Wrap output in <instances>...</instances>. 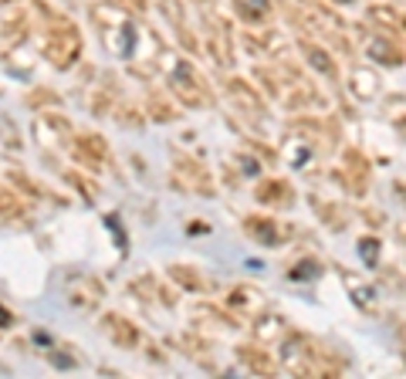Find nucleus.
<instances>
[{"label": "nucleus", "mask_w": 406, "mask_h": 379, "mask_svg": "<svg viewBox=\"0 0 406 379\" xmlns=\"http://www.w3.org/2000/svg\"><path fill=\"white\" fill-rule=\"evenodd\" d=\"M92 18H95V24H98L102 44L116 58H126V61H129V58L135 55V48H139V27L126 18V11H122L119 4H112V0H105V4H95V7H92Z\"/></svg>", "instance_id": "f257e3e1"}, {"label": "nucleus", "mask_w": 406, "mask_h": 379, "mask_svg": "<svg viewBox=\"0 0 406 379\" xmlns=\"http://www.w3.org/2000/svg\"><path fill=\"white\" fill-rule=\"evenodd\" d=\"M48 18H51V24H48V31H44V51L41 55L48 58L55 68H72L78 58H81V34H78V27L72 24V20L65 18H55L51 11H48Z\"/></svg>", "instance_id": "f03ea898"}, {"label": "nucleus", "mask_w": 406, "mask_h": 379, "mask_svg": "<svg viewBox=\"0 0 406 379\" xmlns=\"http://www.w3.org/2000/svg\"><path fill=\"white\" fill-rule=\"evenodd\" d=\"M170 92L176 95V102L180 105H187V109H207L213 105V95L207 88V81L200 78L190 61H183V58H176L173 65H170Z\"/></svg>", "instance_id": "7ed1b4c3"}, {"label": "nucleus", "mask_w": 406, "mask_h": 379, "mask_svg": "<svg viewBox=\"0 0 406 379\" xmlns=\"http://www.w3.org/2000/svg\"><path fill=\"white\" fill-rule=\"evenodd\" d=\"M173 173H176V180H180L187 190H194V193H203V197H213V193H217V190H213L210 173H207V166H203V163H196L194 156L176 152Z\"/></svg>", "instance_id": "20e7f679"}, {"label": "nucleus", "mask_w": 406, "mask_h": 379, "mask_svg": "<svg viewBox=\"0 0 406 379\" xmlns=\"http://www.w3.org/2000/svg\"><path fill=\"white\" fill-rule=\"evenodd\" d=\"M65 291H68V302L78 305V308H95L105 295V284L92 278V274H72L65 281Z\"/></svg>", "instance_id": "39448f33"}, {"label": "nucleus", "mask_w": 406, "mask_h": 379, "mask_svg": "<svg viewBox=\"0 0 406 379\" xmlns=\"http://www.w3.org/2000/svg\"><path fill=\"white\" fill-rule=\"evenodd\" d=\"M244 230L264 247H281L288 241V227H281V224L271 220V217H248V220H244Z\"/></svg>", "instance_id": "423d86ee"}, {"label": "nucleus", "mask_w": 406, "mask_h": 379, "mask_svg": "<svg viewBox=\"0 0 406 379\" xmlns=\"http://www.w3.org/2000/svg\"><path fill=\"white\" fill-rule=\"evenodd\" d=\"M227 95H231L234 102L244 109V112L251 115H268V105H264V98L257 95V88H254L248 78H227Z\"/></svg>", "instance_id": "0eeeda50"}, {"label": "nucleus", "mask_w": 406, "mask_h": 379, "mask_svg": "<svg viewBox=\"0 0 406 379\" xmlns=\"http://www.w3.org/2000/svg\"><path fill=\"white\" fill-rule=\"evenodd\" d=\"M75 156L88 170H102V166L109 163V146H105V139H98V135L81 133V135H75Z\"/></svg>", "instance_id": "6e6552de"}, {"label": "nucleus", "mask_w": 406, "mask_h": 379, "mask_svg": "<svg viewBox=\"0 0 406 379\" xmlns=\"http://www.w3.org/2000/svg\"><path fill=\"white\" fill-rule=\"evenodd\" d=\"M227 308L231 312H241V315H257L264 308V295L251 288V284H237L227 291Z\"/></svg>", "instance_id": "1a4fd4ad"}, {"label": "nucleus", "mask_w": 406, "mask_h": 379, "mask_svg": "<svg viewBox=\"0 0 406 379\" xmlns=\"http://www.w3.org/2000/svg\"><path fill=\"white\" fill-rule=\"evenodd\" d=\"M102 328H105V335L116 342V345H122V349H135L139 345V328H135L129 319H122V315H105L102 319Z\"/></svg>", "instance_id": "9d476101"}, {"label": "nucleus", "mask_w": 406, "mask_h": 379, "mask_svg": "<svg viewBox=\"0 0 406 379\" xmlns=\"http://www.w3.org/2000/svg\"><path fill=\"white\" fill-rule=\"evenodd\" d=\"M254 197H257V204H264V207H291V204H295V190H291L288 183H281V180L257 183V187H254Z\"/></svg>", "instance_id": "9b49d317"}, {"label": "nucleus", "mask_w": 406, "mask_h": 379, "mask_svg": "<svg viewBox=\"0 0 406 379\" xmlns=\"http://www.w3.org/2000/svg\"><path fill=\"white\" fill-rule=\"evenodd\" d=\"M366 18L376 24V27H383L389 34H396V41L403 38V14H400V7H393V4H369Z\"/></svg>", "instance_id": "f8f14e48"}, {"label": "nucleus", "mask_w": 406, "mask_h": 379, "mask_svg": "<svg viewBox=\"0 0 406 379\" xmlns=\"http://www.w3.org/2000/svg\"><path fill=\"white\" fill-rule=\"evenodd\" d=\"M342 281H346L349 295H352V302L359 305L363 312H369V315H376L379 312V298H376V291L369 288L359 274H352V271H342Z\"/></svg>", "instance_id": "ddd939ff"}, {"label": "nucleus", "mask_w": 406, "mask_h": 379, "mask_svg": "<svg viewBox=\"0 0 406 379\" xmlns=\"http://www.w3.org/2000/svg\"><path fill=\"white\" fill-rule=\"evenodd\" d=\"M237 359L244 362L251 373H257V376H274V373H278L274 359H271L261 345H237Z\"/></svg>", "instance_id": "4468645a"}, {"label": "nucleus", "mask_w": 406, "mask_h": 379, "mask_svg": "<svg viewBox=\"0 0 406 379\" xmlns=\"http://www.w3.org/2000/svg\"><path fill=\"white\" fill-rule=\"evenodd\" d=\"M244 44L264 51V55H281V51H285V38H281L274 27H257V34L251 31V34L244 38ZM257 51H254V55H257Z\"/></svg>", "instance_id": "2eb2a0df"}, {"label": "nucleus", "mask_w": 406, "mask_h": 379, "mask_svg": "<svg viewBox=\"0 0 406 379\" xmlns=\"http://www.w3.org/2000/svg\"><path fill=\"white\" fill-rule=\"evenodd\" d=\"M302 51H305V61H309L315 72H322L325 78H339L335 58H332L325 48H318V44H311V41H302Z\"/></svg>", "instance_id": "dca6fc26"}, {"label": "nucleus", "mask_w": 406, "mask_h": 379, "mask_svg": "<svg viewBox=\"0 0 406 379\" xmlns=\"http://www.w3.org/2000/svg\"><path fill=\"white\" fill-rule=\"evenodd\" d=\"M349 88H352V95L356 98H372V95L379 92V78H376V72H369V68H352L349 72Z\"/></svg>", "instance_id": "f3484780"}, {"label": "nucleus", "mask_w": 406, "mask_h": 379, "mask_svg": "<svg viewBox=\"0 0 406 379\" xmlns=\"http://www.w3.org/2000/svg\"><path fill=\"white\" fill-rule=\"evenodd\" d=\"M369 55L376 58V61H383V65H403V51H400V44H393V38H369L366 41Z\"/></svg>", "instance_id": "a211bd4d"}, {"label": "nucleus", "mask_w": 406, "mask_h": 379, "mask_svg": "<svg viewBox=\"0 0 406 379\" xmlns=\"http://www.w3.org/2000/svg\"><path fill=\"white\" fill-rule=\"evenodd\" d=\"M24 213H31V207L20 200V193L0 183V220H14V217H24Z\"/></svg>", "instance_id": "6ab92c4d"}, {"label": "nucleus", "mask_w": 406, "mask_h": 379, "mask_svg": "<svg viewBox=\"0 0 406 379\" xmlns=\"http://www.w3.org/2000/svg\"><path fill=\"white\" fill-rule=\"evenodd\" d=\"M288 332L291 328L285 325V319H274V315H264V319L254 322V335H257V342H281Z\"/></svg>", "instance_id": "aec40b11"}, {"label": "nucleus", "mask_w": 406, "mask_h": 379, "mask_svg": "<svg viewBox=\"0 0 406 379\" xmlns=\"http://www.w3.org/2000/svg\"><path fill=\"white\" fill-rule=\"evenodd\" d=\"M234 7L248 24H264L271 14V0H234Z\"/></svg>", "instance_id": "412c9836"}, {"label": "nucleus", "mask_w": 406, "mask_h": 379, "mask_svg": "<svg viewBox=\"0 0 406 379\" xmlns=\"http://www.w3.org/2000/svg\"><path fill=\"white\" fill-rule=\"evenodd\" d=\"M170 278H173L176 284H183L187 291H203V288H207V278L190 265H173L170 267Z\"/></svg>", "instance_id": "4be33fe9"}, {"label": "nucleus", "mask_w": 406, "mask_h": 379, "mask_svg": "<svg viewBox=\"0 0 406 379\" xmlns=\"http://www.w3.org/2000/svg\"><path fill=\"white\" fill-rule=\"evenodd\" d=\"M146 115H149V119H153V122H173L176 115V105H170V102H166V98H149V105H146Z\"/></svg>", "instance_id": "5701e85b"}, {"label": "nucleus", "mask_w": 406, "mask_h": 379, "mask_svg": "<svg viewBox=\"0 0 406 379\" xmlns=\"http://www.w3.org/2000/svg\"><path fill=\"white\" fill-rule=\"evenodd\" d=\"M27 38V18L24 14H18L14 20H4V41L14 48V44H20V41Z\"/></svg>", "instance_id": "b1692460"}, {"label": "nucleus", "mask_w": 406, "mask_h": 379, "mask_svg": "<svg viewBox=\"0 0 406 379\" xmlns=\"http://www.w3.org/2000/svg\"><path fill=\"white\" fill-rule=\"evenodd\" d=\"M318 274H322V265H318L315 258H302V261L288 271L291 281H309V278H318Z\"/></svg>", "instance_id": "393cba45"}, {"label": "nucleus", "mask_w": 406, "mask_h": 379, "mask_svg": "<svg viewBox=\"0 0 406 379\" xmlns=\"http://www.w3.org/2000/svg\"><path fill=\"white\" fill-rule=\"evenodd\" d=\"M41 122H44L48 129H58V139H61V142H68V139H72V133H75V129H72V122H68L65 115H44Z\"/></svg>", "instance_id": "a878e982"}, {"label": "nucleus", "mask_w": 406, "mask_h": 379, "mask_svg": "<svg viewBox=\"0 0 406 379\" xmlns=\"http://www.w3.org/2000/svg\"><path fill=\"white\" fill-rule=\"evenodd\" d=\"M359 254H363L366 267H376L379 265V241H376V237H363V241H359Z\"/></svg>", "instance_id": "bb28decb"}, {"label": "nucleus", "mask_w": 406, "mask_h": 379, "mask_svg": "<svg viewBox=\"0 0 406 379\" xmlns=\"http://www.w3.org/2000/svg\"><path fill=\"white\" fill-rule=\"evenodd\" d=\"M254 78H261V85L268 88L271 95H281V81H278V72H271V68H254Z\"/></svg>", "instance_id": "cd10ccee"}, {"label": "nucleus", "mask_w": 406, "mask_h": 379, "mask_svg": "<svg viewBox=\"0 0 406 379\" xmlns=\"http://www.w3.org/2000/svg\"><path fill=\"white\" fill-rule=\"evenodd\" d=\"M116 119H119V122H126V126H133V129H139V126H142V115L135 112L133 105H122V109L116 112Z\"/></svg>", "instance_id": "c85d7f7f"}, {"label": "nucleus", "mask_w": 406, "mask_h": 379, "mask_svg": "<svg viewBox=\"0 0 406 379\" xmlns=\"http://www.w3.org/2000/svg\"><path fill=\"white\" fill-rule=\"evenodd\" d=\"M65 176H68V183H75V187H78V193H81L85 200H95V197H98V190H92V187H88V180H81L78 173H65Z\"/></svg>", "instance_id": "c756f323"}, {"label": "nucleus", "mask_w": 406, "mask_h": 379, "mask_svg": "<svg viewBox=\"0 0 406 379\" xmlns=\"http://www.w3.org/2000/svg\"><path fill=\"white\" fill-rule=\"evenodd\" d=\"M122 11H133V14H146V0H112Z\"/></svg>", "instance_id": "7c9ffc66"}, {"label": "nucleus", "mask_w": 406, "mask_h": 379, "mask_svg": "<svg viewBox=\"0 0 406 379\" xmlns=\"http://www.w3.org/2000/svg\"><path fill=\"white\" fill-rule=\"evenodd\" d=\"M14 183H20V187L27 190V193H34V197H38V193H41V190L34 187V183H31V180H27V176H24V173H14Z\"/></svg>", "instance_id": "2f4dec72"}, {"label": "nucleus", "mask_w": 406, "mask_h": 379, "mask_svg": "<svg viewBox=\"0 0 406 379\" xmlns=\"http://www.w3.org/2000/svg\"><path fill=\"white\" fill-rule=\"evenodd\" d=\"M27 102H31V105L38 109V102H55V95H51V92H34L31 98H27Z\"/></svg>", "instance_id": "473e14b6"}, {"label": "nucleus", "mask_w": 406, "mask_h": 379, "mask_svg": "<svg viewBox=\"0 0 406 379\" xmlns=\"http://www.w3.org/2000/svg\"><path fill=\"white\" fill-rule=\"evenodd\" d=\"M7 325H14V315H11V312L0 305V328H7Z\"/></svg>", "instance_id": "72a5a7b5"}, {"label": "nucleus", "mask_w": 406, "mask_h": 379, "mask_svg": "<svg viewBox=\"0 0 406 379\" xmlns=\"http://www.w3.org/2000/svg\"><path fill=\"white\" fill-rule=\"evenodd\" d=\"M335 4H356V0H335Z\"/></svg>", "instance_id": "f704fd0d"}, {"label": "nucleus", "mask_w": 406, "mask_h": 379, "mask_svg": "<svg viewBox=\"0 0 406 379\" xmlns=\"http://www.w3.org/2000/svg\"><path fill=\"white\" fill-rule=\"evenodd\" d=\"M196 4H210V0H196Z\"/></svg>", "instance_id": "c9c22d12"}, {"label": "nucleus", "mask_w": 406, "mask_h": 379, "mask_svg": "<svg viewBox=\"0 0 406 379\" xmlns=\"http://www.w3.org/2000/svg\"><path fill=\"white\" fill-rule=\"evenodd\" d=\"M7 4H11V0H7Z\"/></svg>", "instance_id": "e433bc0d"}]
</instances>
